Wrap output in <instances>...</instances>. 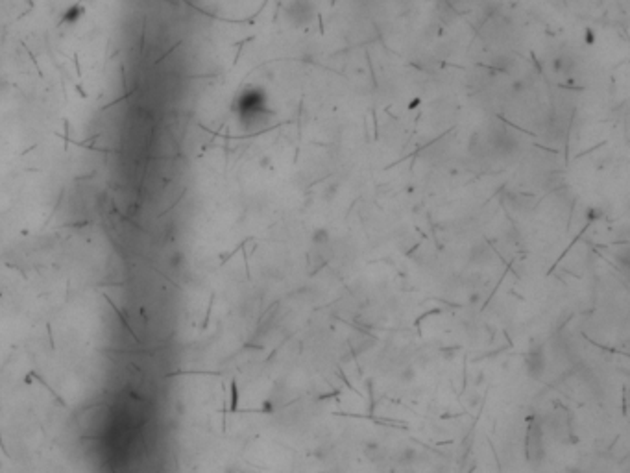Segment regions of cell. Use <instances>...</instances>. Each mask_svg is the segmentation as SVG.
<instances>
[{
  "label": "cell",
  "mask_w": 630,
  "mask_h": 473,
  "mask_svg": "<svg viewBox=\"0 0 630 473\" xmlns=\"http://www.w3.org/2000/svg\"><path fill=\"white\" fill-rule=\"evenodd\" d=\"M83 15H85V9H83L80 4H74V6H70L67 11H63V15H61V23H63V24H74V23H78Z\"/></svg>",
  "instance_id": "1"
}]
</instances>
